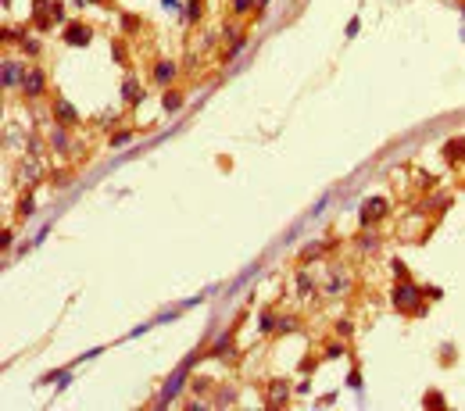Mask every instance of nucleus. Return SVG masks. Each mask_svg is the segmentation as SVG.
<instances>
[{
  "label": "nucleus",
  "instance_id": "1",
  "mask_svg": "<svg viewBox=\"0 0 465 411\" xmlns=\"http://www.w3.org/2000/svg\"><path fill=\"white\" fill-rule=\"evenodd\" d=\"M65 39H68V43H75V47H83V43H90V29L86 25H68L65 29Z\"/></svg>",
  "mask_w": 465,
  "mask_h": 411
},
{
  "label": "nucleus",
  "instance_id": "5",
  "mask_svg": "<svg viewBox=\"0 0 465 411\" xmlns=\"http://www.w3.org/2000/svg\"><path fill=\"white\" fill-rule=\"evenodd\" d=\"M461 154H465V140H454V143L447 147V157H451V161H458Z\"/></svg>",
  "mask_w": 465,
  "mask_h": 411
},
{
  "label": "nucleus",
  "instance_id": "11",
  "mask_svg": "<svg viewBox=\"0 0 465 411\" xmlns=\"http://www.w3.org/2000/svg\"><path fill=\"white\" fill-rule=\"evenodd\" d=\"M90 4H97V0H90Z\"/></svg>",
  "mask_w": 465,
  "mask_h": 411
},
{
  "label": "nucleus",
  "instance_id": "10",
  "mask_svg": "<svg viewBox=\"0 0 465 411\" xmlns=\"http://www.w3.org/2000/svg\"><path fill=\"white\" fill-rule=\"evenodd\" d=\"M165 107H179V93H168L165 97Z\"/></svg>",
  "mask_w": 465,
  "mask_h": 411
},
{
  "label": "nucleus",
  "instance_id": "9",
  "mask_svg": "<svg viewBox=\"0 0 465 411\" xmlns=\"http://www.w3.org/2000/svg\"><path fill=\"white\" fill-rule=\"evenodd\" d=\"M233 8H237V11H251V0H233Z\"/></svg>",
  "mask_w": 465,
  "mask_h": 411
},
{
  "label": "nucleus",
  "instance_id": "3",
  "mask_svg": "<svg viewBox=\"0 0 465 411\" xmlns=\"http://www.w3.org/2000/svg\"><path fill=\"white\" fill-rule=\"evenodd\" d=\"M415 293H419V290H415V286H401V290H397V297H394V301H397L401 308H408V304L415 301Z\"/></svg>",
  "mask_w": 465,
  "mask_h": 411
},
{
  "label": "nucleus",
  "instance_id": "2",
  "mask_svg": "<svg viewBox=\"0 0 465 411\" xmlns=\"http://www.w3.org/2000/svg\"><path fill=\"white\" fill-rule=\"evenodd\" d=\"M383 208H386V204H383L379 197H372V200L365 204V211H362V222H365V225H369V222H376V218L383 215Z\"/></svg>",
  "mask_w": 465,
  "mask_h": 411
},
{
  "label": "nucleus",
  "instance_id": "6",
  "mask_svg": "<svg viewBox=\"0 0 465 411\" xmlns=\"http://www.w3.org/2000/svg\"><path fill=\"white\" fill-rule=\"evenodd\" d=\"M57 118H61V122H72V118H75V111H72L68 104H57Z\"/></svg>",
  "mask_w": 465,
  "mask_h": 411
},
{
  "label": "nucleus",
  "instance_id": "7",
  "mask_svg": "<svg viewBox=\"0 0 465 411\" xmlns=\"http://www.w3.org/2000/svg\"><path fill=\"white\" fill-rule=\"evenodd\" d=\"M15 79H18V68H15V65H8V68H4V82H8V86H11V82H15Z\"/></svg>",
  "mask_w": 465,
  "mask_h": 411
},
{
  "label": "nucleus",
  "instance_id": "4",
  "mask_svg": "<svg viewBox=\"0 0 465 411\" xmlns=\"http://www.w3.org/2000/svg\"><path fill=\"white\" fill-rule=\"evenodd\" d=\"M25 90H29V93H40V90H43V75L29 72V75H25Z\"/></svg>",
  "mask_w": 465,
  "mask_h": 411
},
{
  "label": "nucleus",
  "instance_id": "8",
  "mask_svg": "<svg viewBox=\"0 0 465 411\" xmlns=\"http://www.w3.org/2000/svg\"><path fill=\"white\" fill-rule=\"evenodd\" d=\"M272 397H276V404H283V397H286V386H283V383H276V386H272Z\"/></svg>",
  "mask_w": 465,
  "mask_h": 411
}]
</instances>
